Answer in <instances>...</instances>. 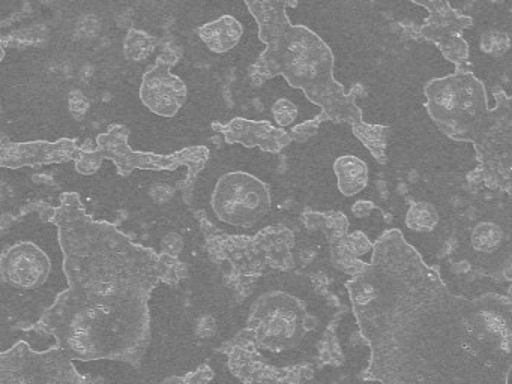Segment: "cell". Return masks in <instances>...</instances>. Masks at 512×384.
Listing matches in <instances>:
<instances>
[{"instance_id": "1", "label": "cell", "mask_w": 512, "mask_h": 384, "mask_svg": "<svg viewBox=\"0 0 512 384\" xmlns=\"http://www.w3.org/2000/svg\"><path fill=\"white\" fill-rule=\"evenodd\" d=\"M346 282L377 384H508L512 302L452 293L397 228L373 245Z\"/></svg>"}, {"instance_id": "2", "label": "cell", "mask_w": 512, "mask_h": 384, "mask_svg": "<svg viewBox=\"0 0 512 384\" xmlns=\"http://www.w3.org/2000/svg\"><path fill=\"white\" fill-rule=\"evenodd\" d=\"M68 288L32 329L56 339L71 359L115 360L140 369L151 342L149 299L175 260L95 221L65 192L53 212Z\"/></svg>"}, {"instance_id": "3", "label": "cell", "mask_w": 512, "mask_h": 384, "mask_svg": "<svg viewBox=\"0 0 512 384\" xmlns=\"http://www.w3.org/2000/svg\"><path fill=\"white\" fill-rule=\"evenodd\" d=\"M245 5L259 24L260 41L266 44L265 51L250 68L251 80L260 84L281 75L322 108L317 116L320 123L346 122L352 129L364 125L361 108L355 104L358 89L353 87L352 92L346 93L335 80L334 56L329 45L308 27L290 23L286 8L298 2L247 0Z\"/></svg>"}, {"instance_id": "4", "label": "cell", "mask_w": 512, "mask_h": 384, "mask_svg": "<svg viewBox=\"0 0 512 384\" xmlns=\"http://www.w3.org/2000/svg\"><path fill=\"white\" fill-rule=\"evenodd\" d=\"M427 111L437 128L457 141L475 146L478 168L467 176L470 185L511 191V98L494 89L496 107H488L487 90L470 71H455L425 84Z\"/></svg>"}, {"instance_id": "5", "label": "cell", "mask_w": 512, "mask_h": 384, "mask_svg": "<svg viewBox=\"0 0 512 384\" xmlns=\"http://www.w3.org/2000/svg\"><path fill=\"white\" fill-rule=\"evenodd\" d=\"M127 138L128 129L125 126H112L106 134L98 135L97 150H79L76 156V170L82 174L95 173L104 159L115 162L121 176H128L134 168L175 170L179 165H188L187 182L191 183L208 159L209 150L206 147H191L169 156L134 152Z\"/></svg>"}, {"instance_id": "6", "label": "cell", "mask_w": 512, "mask_h": 384, "mask_svg": "<svg viewBox=\"0 0 512 384\" xmlns=\"http://www.w3.org/2000/svg\"><path fill=\"white\" fill-rule=\"evenodd\" d=\"M308 327V314L296 297L283 291H272L257 300L244 335L247 344L262 350L281 353L301 344Z\"/></svg>"}, {"instance_id": "7", "label": "cell", "mask_w": 512, "mask_h": 384, "mask_svg": "<svg viewBox=\"0 0 512 384\" xmlns=\"http://www.w3.org/2000/svg\"><path fill=\"white\" fill-rule=\"evenodd\" d=\"M0 384H94L89 375L80 374L73 359L61 348L35 351L19 341L0 351Z\"/></svg>"}, {"instance_id": "8", "label": "cell", "mask_w": 512, "mask_h": 384, "mask_svg": "<svg viewBox=\"0 0 512 384\" xmlns=\"http://www.w3.org/2000/svg\"><path fill=\"white\" fill-rule=\"evenodd\" d=\"M271 203L269 186L244 171L224 174L212 194L215 215L235 227H253L269 212Z\"/></svg>"}, {"instance_id": "9", "label": "cell", "mask_w": 512, "mask_h": 384, "mask_svg": "<svg viewBox=\"0 0 512 384\" xmlns=\"http://www.w3.org/2000/svg\"><path fill=\"white\" fill-rule=\"evenodd\" d=\"M415 3L430 11V15L419 30V35L433 41L443 56L454 63L455 71H470L469 47L461 38V33L472 26V18L455 11L445 0H415Z\"/></svg>"}, {"instance_id": "10", "label": "cell", "mask_w": 512, "mask_h": 384, "mask_svg": "<svg viewBox=\"0 0 512 384\" xmlns=\"http://www.w3.org/2000/svg\"><path fill=\"white\" fill-rule=\"evenodd\" d=\"M176 59L172 53L161 54L157 65L143 75L140 99L158 116H175L187 101V86L170 71Z\"/></svg>"}, {"instance_id": "11", "label": "cell", "mask_w": 512, "mask_h": 384, "mask_svg": "<svg viewBox=\"0 0 512 384\" xmlns=\"http://www.w3.org/2000/svg\"><path fill=\"white\" fill-rule=\"evenodd\" d=\"M49 255L32 242L13 243L0 254V278L22 290H35L49 279Z\"/></svg>"}, {"instance_id": "12", "label": "cell", "mask_w": 512, "mask_h": 384, "mask_svg": "<svg viewBox=\"0 0 512 384\" xmlns=\"http://www.w3.org/2000/svg\"><path fill=\"white\" fill-rule=\"evenodd\" d=\"M215 131L223 132L227 144L239 143L245 147H260L265 152L278 153L290 144L289 132L275 128L268 120H248L236 117L227 125L214 123Z\"/></svg>"}, {"instance_id": "13", "label": "cell", "mask_w": 512, "mask_h": 384, "mask_svg": "<svg viewBox=\"0 0 512 384\" xmlns=\"http://www.w3.org/2000/svg\"><path fill=\"white\" fill-rule=\"evenodd\" d=\"M242 24L232 15H223L212 23L200 27L202 41L215 53H227L241 41Z\"/></svg>"}, {"instance_id": "14", "label": "cell", "mask_w": 512, "mask_h": 384, "mask_svg": "<svg viewBox=\"0 0 512 384\" xmlns=\"http://www.w3.org/2000/svg\"><path fill=\"white\" fill-rule=\"evenodd\" d=\"M334 171L337 174L338 189L346 197L358 194L368 185L367 164L356 156L344 155L335 159Z\"/></svg>"}, {"instance_id": "15", "label": "cell", "mask_w": 512, "mask_h": 384, "mask_svg": "<svg viewBox=\"0 0 512 384\" xmlns=\"http://www.w3.org/2000/svg\"><path fill=\"white\" fill-rule=\"evenodd\" d=\"M391 131V126L367 125L364 122V125L359 126L358 129H353V134L370 150L377 162L386 164V141H388Z\"/></svg>"}, {"instance_id": "16", "label": "cell", "mask_w": 512, "mask_h": 384, "mask_svg": "<svg viewBox=\"0 0 512 384\" xmlns=\"http://www.w3.org/2000/svg\"><path fill=\"white\" fill-rule=\"evenodd\" d=\"M505 231L500 225L494 224V222H479L476 227L473 228L472 237H470V243L472 248L476 252H482V254H488V252L496 251L503 240H505Z\"/></svg>"}, {"instance_id": "17", "label": "cell", "mask_w": 512, "mask_h": 384, "mask_svg": "<svg viewBox=\"0 0 512 384\" xmlns=\"http://www.w3.org/2000/svg\"><path fill=\"white\" fill-rule=\"evenodd\" d=\"M437 224H439V213L433 204L421 201V203L410 206L406 215V225L410 230L424 233V231L433 230Z\"/></svg>"}, {"instance_id": "18", "label": "cell", "mask_w": 512, "mask_h": 384, "mask_svg": "<svg viewBox=\"0 0 512 384\" xmlns=\"http://www.w3.org/2000/svg\"><path fill=\"white\" fill-rule=\"evenodd\" d=\"M214 378V372L208 365L199 366L196 371L188 372L185 375H172L166 378L163 384H209Z\"/></svg>"}, {"instance_id": "19", "label": "cell", "mask_w": 512, "mask_h": 384, "mask_svg": "<svg viewBox=\"0 0 512 384\" xmlns=\"http://www.w3.org/2000/svg\"><path fill=\"white\" fill-rule=\"evenodd\" d=\"M272 116H274L275 122L278 125L289 126L298 117V110H296V105L290 102L289 99L281 98L272 105Z\"/></svg>"}, {"instance_id": "20", "label": "cell", "mask_w": 512, "mask_h": 384, "mask_svg": "<svg viewBox=\"0 0 512 384\" xmlns=\"http://www.w3.org/2000/svg\"><path fill=\"white\" fill-rule=\"evenodd\" d=\"M320 122L316 119L313 122H305L301 123V125L296 126V128L292 129V132H289L290 140L299 141V143H304L308 138L313 137L316 134L317 129H319Z\"/></svg>"}, {"instance_id": "21", "label": "cell", "mask_w": 512, "mask_h": 384, "mask_svg": "<svg viewBox=\"0 0 512 384\" xmlns=\"http://www.w3.org/2000/svg\"><path fill=\"white\" fill-rule=\"evenodd\" d=\"M508 38L506 35H499V33H487V35L482 38V48H484L487 53H496V51L500 50V53L508 50V47H503L502 39Z\"/></svg>"}, {"instance_id": "22", "label": "cell", "mask_w": 512, "mask_h": 384, "mask_svg": "<svg viewBox=\"0 0 512 384\" xmlns=\"http://www.w3.org/2000/svg\"><path fill=\"white\" fill-rule=\"evenodd\" d=\"M373 209H376V206L370 203V201H358V203L353 206V213H355L358 218H364V216H367Z\"/></svg>"}, {"instance_id": "23", "label": "cell", "mask_w": 512, "mask_h": 384, "mask_svg": "<svg viewBox=\"0 0 512 384\" xmlns=\"http://www.w3.org/2000/svg\"><path fill=\"white\" fill-rule=\"evenodd\" d=\"M7 144L4 141V135L0 132V165H2V161H4L5 149H7Z\"/></svg>"}, {"instance_id": "24", "label": "cell", "mask_w": 512, "mask_h": 384, "mask_svg": "<svg viewBox=\"0 0 512 384\" xmlns=\"http://www.w3.org/2000/svg\"><path fill=\"white\" fill-rule=\"evenodd\" d=\"M4 56H5L4 44H2V41H0V60L4 59Z\"/></svg>"}]
</instances>
